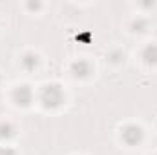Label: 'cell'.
Wrapping results in <instances>:
<instances>
[{
	"label": "cell",
	"mask_w": 157,
	"mask_h": 155,
	"mask_svg": "<svg viewBox=\"0 0 157 155\" xmlns=\"http://www.w3.org/2000/svg\"><path fill=\"white\" fill-rule=\"evenodd\" d=\"M39 99L44 108H59L64 102V91L59 84H46L40 89Z\"/></svg>",
	"instance_id": "1"
},
{
	"label": "cell",
	"mask_w": 157,
	"mask_h": 155,
	"mask_svg": "<svg viewBox=\"0 0 157 155\" xmlns=\"http://www.w3.org/2000/svg\"><path fill=\"white\" fill-rule=\"evenodd\" d=\"M121 137L126 144H137L143 141V130L137 124H128L121 130Z\"/></svg>",
	"instance_id": "2"
},
{
	"label": "cell",
	"mask_w": 157,
	"mask_h": 155,
	"mask_svg": "<svg viewBox=\"0 0 157 155\" xmlns=\"http://www.w3.org/2000/svg\"><path fill=\"white\" fill-rule=\"evenodd\" d=\"M13 100L18 104V106H29L33 102V91L29 86L22 84V86H17L15 91H13Z\"/></svg>",
	"instance_id": "3"
},
{
	"label": "cell",
	"mask_w": 157,
	"mask_h": 155,
	"mask_svg": "<svg viewBox=\"0 0 157 155\" xmlns=\"http://www.w3.org/2000/svg\"><path fill=\"white\" fill-rule=\"evenodd\" d=\"M71 73H73L75 77H88V75L91 73V64H90L88 60L78 59V60L73 62V66H71Z\"/></svg>",
	"instance_id": "4"
},
{
	"label": "cell",
	"mask_w": 157,
	"mask_h": 155,
	"mask_svg": "<svg viewBox=\"0 0 157 155\" xmlns=\"http://www.w3.org/2000/svg\"><path fill=\"white\" fill-rule=\"evenodd\" d=\"M143 59H144L146 64L155 66L157 64V46L155 44H150V46L144 47V51H143Z\"/></svg>",
	"instance_id": "5"
},
{
	"label": "cell",
	"mask_w": 157,
	"mask_h": 155,
	"mask_svg": "<svg viewBox=\"0 0 157 155\" xmlns=\"http://www.w3.org/2000/svg\"><path fill=\"white\" fill-rule=\"evenodd\" d=\"M22 66H24V70H28V71H31V70H35L37 66H39V57L35 55V53H26L24 57H22Z\"/></svg>",
	"instance_id": "6"
},
{
	"label": "cell",
	"mask_w": 157,
	"mask_h": 155,
	"mask_svg": "<svg viewBox=\"0 0 157 155\" xmlns=\"http://www.w3.org/2000/svg\"><path fill=\"white\" fill-rule=\"evenodd\" d=\"M15 135V128L9 122H0V141H7Z\"/></svg>",
	"instance_id": "7"
},
{
	"label": "cell",
	"mask_w": 157,
	"mask_h": 155,
	"mask_svg": "<svg viewBox=\"0 0 157 155\" xmlns=\"http://www.w3.org/2000/svg\"><path fill=\"white\" fill-rule=\"evenodd\" d=\"M0 155H17V153H15V150H11L9 146H2V148H0Z\"/></svg>",
	"instance_id": "8"
},
{
	"label": "cell",
	"mask_w": 157,
	"mask_h": 155,
	"mask_svg": "<svg viewBox=\"0 0 157 155\" xmlns=\"http://www.w3.org/2000/svg\"><path fill=\"white\" fill-rule=\"evenodd\" d=\"M133 28H146V22H143V20H135V22H133Z\"/></svg>",
	"instance_id": "9"
}]
</instances>
